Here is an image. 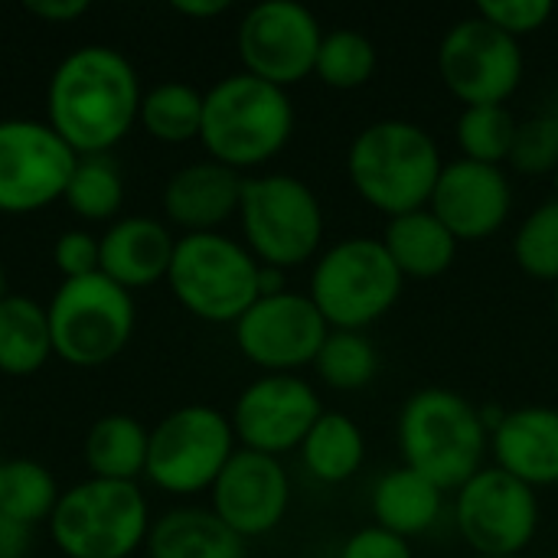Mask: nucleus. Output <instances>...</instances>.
Wrapping results in <instances>:
<instances>
[{
    "mask_svg": "<svg viewBox=\"0 0 558 558\" xmlns=\"http://www.w3.org/2000/svg\"><path fill=\"white\" fill-rule=\"evenodd\" d=\"M173 10L186 16H219L229 10V0H173Z\"/></svg>",
    "mask_w": 558,
    "mask_h": 558,
    "instance_id": "41",
    "label": "nucleus"
},
{
    "mask_svg": "<svg viewBox=\"0 0 558 558\" xmlns=\"http://www.w3.org/2000/svg\"><path fill=\"white\" fill-rule=\"evenodd\" d=\"M474 558H520V556H474Z\"/></svg>",
    "mask_w": 558,
    "mask_h": 558,
    "instance_id": "44",
    "label": "nucleus"
},
{
    "mask_svg": "<svg viewBox=\"0 0 558 558\" xmlns=\"http://www.w3.org/2000/svg\"><path fill=\"white\" fill-rule=\"evenodd\" d=\"M52 353L49 314L39 301L7 294L0 301V373L33 376Z\"/></svg>",
    "mask_w": 558,
    "mask_h": 558,
    "instance_id": "26",
    "label": "nucleus"
},
{
    "mask_svg": "<svg viewBox=\"0 0 558 558\" xmlns=\"http://www.w3.org/2000/svg\"><path fill=\"white\" fill-rule=\"evenodd\" d=\"M137 121L144 131L167 144L199 137L203 128V92L190 82H160L141 98Z\"/></svg>",
    "mask_w": 558,
    "mask_h": 558,
    "instance_id": "28",
    "label": "nucleus"
},
{
    "mask_svg": "<svg viewBox=\"0 0 558 558\" xmlns=\"http://www.w3.org/2000/svg\"><path fill=\"white\" fill-rule=\"evenodd\" d=\"M49 533L69 558H128L147 543L150 510L137 484L88 477L59 494Z\"/></svg>",
    "mask_w": 558,
    "mask_h": 558,
    "instance_id": "6",
    "label": "nucleus"
},
{
    "mask_svg": "<svg viewBox=\"0 0 558 558\" xmlns=\"http://www.w3.org/2000/svg\"><path fill=\"white\" fill-rule=\"evenodd\" d=\"M46 314L52 353L82 369L114 360L134 333L131 291H124L101 271L62 281Z\"/></svg>",
    "mask_w": 558,
    "mask_h": 558,
    "instance_id": "9",
    "label": "nucleus"
},
{
    "mask_svg": "<svg viewBox=\"0 0 558 558\" xmlns=\"http://www.w3.org/2000/svg\"><path fill=\"white\" fill-rule=\"evenodd\" d=\"M0 464H3V461H0Z\"/></svg>",
    "mask_w": 558,
    "mask_h": 558,
    "instance_id": "47",
    "label": "nucleus"
},
{
    "mask_svg": "<svg viewBox=\"0 0 558 558\" xmlns=\"http://www.w3.org/2000/svg\"><path fill=\"white\" fill-rule=\"evenodd\" d=\"M474 13L504 29L507 36L520 39L543 29L553 20L556 7L549 0H481Z\"/></svg>",
    "mask_w": 558,
    "mask_h": 558,
    "instance_id": "36",
    "label": "nucleus"
},
{
    "mask_svg": "<svg viewBox=\"0 0 558 558\" xmlns=\"http://www.w3.org/2000/svg\"><path fill=\"white\" fill-rule=\"evenodd\" d=\"M209 494H213L209 510L235 536L255 539L281 526L291 504V481L278 458L235 448V454L229 458Z\"/></svg>",
    "mask_w": 558,
    "mask_h": 558,
    "instance_id": "17",
    "label": "nucleus"
},
{
    "mask_svg": "<svg viewBox=\"0 0 558 558\" xmlns=\"http://www.w3.org/2000/svg\"><path fill=\"white\" fill-rule=\"evenodd\" d=\"M490 451L497 468L526 487L558 484V409L526 405L513 409L490 432Z\"/></svg>",
    "mask_w": 558,
    "mask_h": 558,
    "instance_id": "19",
    "label": "nucleus"
},
{
    "mask_svg": "<svg viewBox=\"0 0 558 558\" xmlns=\"http://www.w3.org/2000/svg\"><path fill=\"white\" fill-rule=\"evenodd\" d=\"M141 82L128 56L111 46H78L46 88L49 128L82 157L108 154L137 121Z\"/></svg>",
    "mask_w": 558,
    "mask_h": 558,
    "instance_id": "1",
    "label": "nucleus"
},
{
    "mask_svg": "<svg viewBox=\"0 0 558 558\" xmlns=\"http://www.w3.org/2000/svg\"><path fill=\"white\" fill-rule=\"evenodd\" d=\"M340 558H412V549H409V539L373 523V526L356 530L343 543Z\"/></svg>",
    "mask_w": 558,
    "mask_h": 558,
    "instance_id": "38",
    "label": "nucleus"
},
{
    "mask_svg": "<svg viewBox=\"0 0 558 558\" xmlns=\"http://www.w3.org/2000/svg\"><path fill=\"white\" fill-rule=\"evenodd\" d=\"M314 373L330 389L356 392L376 379L379 350L366 337V330H330L314 360Z\"/></svg>",
    "mask_w": 558,
    "mask_h": 558,
    "instance_id": "31",
    "label": "nucleus"
},
{
    "mask_svg": "<svg viewBox=\"0 0 558 558\" xmlns=\"http://www.w3.org/2000/svg\"><path fill=\"white\" fill-rule=\"evenodd\" d=\"M7 298V275H3V265H0V301Z\"/></svg>",
    "mask_w": 558,
    "mask_h": 558,
    "instance_id": "43",
    "label": "nucleus"
},
{
    "mask_svg": "<svg viewBox=\"0 0 558 558\" xmlns=\"http://www.w3.org/2000/svg\"><path fill=\"white\" fill-rule=\"evenodd\" d=\"M235 454L229 415L213 405H183L163 415L150 432L144 477L167 494H199L216 484Z\"/></svg>",
    "mask_w": 558,
    "mask_h": 558,
    "instance_id": "10",
    "label": "nucleus"
},
{
    "mask_svg": "<svg viewBox=\"0 0 558 558\" xmlns=\"http://www.w3.org/2000/svg\"><path fill=\"white\" fill-rule=\"evenodd\" d=\"M301 461L314 481L347 484L366 461V438L347 412L324 409L301 445Z\"/></svg>",
    "mask_w": 558,
    "mask_h": 558,
    "instance_id": "27",
    "label": "nucleus"
},
{
    "mask_svg": "<svg viewBox=\"0 0 558 558\" xmlns=\"http://www.w3.org/2000/svg\"><path fill=\"white\" fill-rule=\"evenodd\" d=\"M454 523L474 556H520L539 530V500L507 471L484 468L458 490Z\"/></svg>",
    "mask_w": 558,
    "mask_h": 558,
    "instance_id": "12",
    "label": "nucleus"
},
{
    "mask_svg": "<svg viewBox=\"0 0 558 558\" xmlns=\"http://www.w3.org/2000/svg\"><path fill=\"white\" fill-rule=\"evenodd\" d=\"M147 558H245V539L235 536L213 510L177 507L150 523Z\"/></svg>",
    "mask_w": 558,
    "mask_h": 558,
    "instance_id": "22",
    "label": "nucleus"
},
{
    "mask_svg": "<svg viewBox=\"0 0 558 558\" xmlns=\"http://www.w3.org/2000/svg\"><path fill=\"white\" fill-rule=\"evenodd\" d=\"M281 291H288L284 271H281V268H271V265H262V268H258V298L281 294Z\"/></svg>",
    "mask_w": 558,
    "mask_h": 558,
    "instance_id": "42",
    "label": "nucleus"
},
{
    "mask_svg": "<svg viewBox=\"0 0 558 558\" xmlns=\"http://www.w3.org/2000/svg\"><path fill=\"white\" fill-rule=\"evenodd\" d=\"M258 258L229 235L186 232L177 239L167 284L206 324H235L258 301Z\"/></svg>",
    "mask_w": 558,
    "mask_h": 558,
    "instance_id": "7",
    "label": "nucleus"
},
{
    "mask_svg": "<svg viewBox=\"0 0 558 558\" xmlns=\"http://www.w3.org/2000/svg\"><path fill=\"white\" fill-rule=\"evenodd\" d=\"M510 163L520 173H556L558 170V108L520 121Z\"/></svg>",
    "mask_w": 558,
    "mask_h": 558,
    "instance_id": "35",
    "label": "nucleus"
},
{
    "mask_svg": "<svg viewBox=\"0 0 558 558\" xmlns=\"http://www.w3.org/2000/svg\"><path fill=\"white\" fill-rule=\"evenodd\" d=\"M369 510L376 517V526L412 539L428 533L445 510V490L435 487L428 477H422L412 468H392L386 471L369 497Z\"/></svg>",
    "mask_w": 558,
    "mask_h": 558,
    "instance_id": "23",
    "label": "nucleus"
},
{
    "mask_svg": "<svg viewBox=\"0 0 558 558\" xmlns=\"http://www.w3.org/2000/svg\"><path fill=\"white\" fill-rule=\"evenodd\" d=\"M399 451L405 468L418 471L441 490H461L484 471L490 432L461 392L428 386L399 409Z\"/></svg>",
    "mask_w": 558,
    "mask_h": 558,
    "instance_id": "3",
    "label": "nucleus"
},
{
    "mask_svg": "<svg viewBox=\"0 0 558 558\" xmlns=\"http://www.w3.org/2000/svg\"><path fill=\"white\" fill-rule=\"evenodd\" d=\"M147 448H150V432L134 415L111 412L88 428L85 464L92 477L137 484V477L147 471Z\"/></svg>",
    "mask_w": 558,
    "mask_h": 558,
    "instance_id": "25",
    "label": "nucleus"
},
{
    "mask_svg": "<svg viewBox=\"0 0 558 558\" xmlns=\"http://www.w3.org/2000/svg\"><path fill=\"white\" fill-rule=\"evenodd\" d=\"M402 271L379 239L350 235L314 258L307 298L330 330H366L402 298Z\"/></svg>",
    "mask_w": 558,
    "mask_h": 558,
    "instance_id": "5",
    "label": "nucleus"
},
{
    "mask_svg": "<svg viewBox=\"0 0 558 558\" xmlns=\"http://www.w3.org/2000/svg\"><path fill=\"white\" fill-rule=\"evenodd\" d=\"M75 160L49 121H0V213L23 216L62 199Z\"/></svg>",
    "mask_w": 558,
    "mask_h": 558,
    "instance_id": "13",
    "label": "nucleus"
},
{
    "mask_svg": "<svg viewBox=\"0 0 558 558\" xmlns=\"http://www.w3.org/2000/svg\"><path fill=\"white\" fill-rule=\"evenodd\" d=\"M33 530L0 513V558H29Z\"/></svg>",
    "mask_w": 558,
    "mask_h": 558,
    "instance_id": "39",
    "label": "nucleus"
},
{
    "mask_svg": "<svg viewBox=\"0 0 558 558\" xmlns=\"http://www.w3.org/2000/svg\"><path fill=\"white\" fill-rule=\"evenodd\" d=\"M235 43L245 72L288 88L314 72L324 26L298 0H262L242 16Z\"/></svg>",
    "mask_w": 558,
    "mask_h": 558,
    "instance_id": "14",
    "label": "nucleus"
},
{
    "mask_svg": "<svg viewBox=\"0 0 558 558\" xmlns=\"http://www.w3.org/2000/svg\"><path fill=\"white\" fill-rule=\"evenodd\" d=\"M517 128L520 121L513 118L507 105H477V108L461 111L454 134H458V147L464 160L504 167L513 154Z\"/></svg>",
    "mask_w": 558,
    "mask_h": 558,
    "instance_id": "33",
    "label": "nucleus"
},
{
    "mask_svg": "<svg viewBox=\"0 0 558 558\" xmlns=\"http://www.w3.org/2000/svg\"><path fill=\"white\" fill-rule=\"evenodd\" d=\"M245 180L239 170L219 160H196L180 167L163 186L167 216L186 232H216L232 213H239Z\"/></svg>",
    "mask_w": 558,
    "mask_h": 558,
    "instance_id": "21",
    "label": "nucleus"
},
{
    "mask_svg": "<svg viewBox=\"0 0 558 558\" xmlns=\"http://www.w3.org/2000/svg\"><path fill=\"white\" fill-rule=\"evenodd\" d=\"M379 242L389 252L392 265L402 271V278H438V275H445L454 265L458 245H461L428 206L389 219Z\"/></svg>",
    "mask_w": 558,
    "mask_h": 558,
    "instance_id": "24",
    "label": "nucleus"
},
{
    "mask_svg": "<svg viewBox=\"0 0 558 558\" xmlns=\"http://www.w3.org/2000/svg\"><path fill=\"white\" fill-rule=\"evenodd\" d=\"M56 504H59V487L39 461L16 458V461L0 464V513L3 517L33 530L36 523L52 517Z\"/></svg>",
    "mask_w": 558,
    "mask_h": 558,
    "instance_id": "29",
    "label": "nucleus"
},
{
    "mask_svg": "<svg viewBox=\"0 0 558 558\" xmlns=\"http://www.w3.org/2000/svg\"><path fill=\"white\" fill-rule=\"evenodd\" d=\"M320 415L324 402L307 379L298 373H265L239 392L229 422L242 448L281 458L304 445Z\"/></svg>",
    "mask_w": 558,
    "mask_h": 558,
    "instance_id": "15",
    "label": "nucleus"
},
{
    "mask_svg": "<svg viewBox=\"0 0 558 558\" xmlns=\"http://www.w3.org/2000/svg\"><path fill=\"white\" fill-rule=\"evenodd\" d=\"M553 304H556V320H558V284H556V301H553Z\"/></svg>",
    "mask_w": 558,
    "mask_h": 558,
    "instance_id": "46",
    "label": "nucleus"
},
{
    "mask_svg": "<svg viewBox=\"0 0 558 558\" xmlns=\"http://www.w3.org/2000/svg\"><path fill=\"white\" fill-rule=\"evenodd\" d=\"M62 199L82 219H111L124 206V177L108 154H82Z\"/></svg>",
    "mask_w": 558,
    "mask_h": 558,
    "instance_id": "30",
    "label": "nucleus"
},
{
    "mask_svg": "<svg viewBox=\"0 0 558 558\" xmlns=\"http://www.w3.org/2000/svg\"><path fill=\"white\" fill-rule=\"evenodd\" d=\"M177 239L150 216H124L98 239V271L124 291L167 278Z\"/></svg>",
    "mask_w": 558,
    "mask_h": 558,
    "instance_id": "20",
    "label": "nucleus"
},
{
    "mask_svg": "<svg viewBox=\"0 0 558 558\" xmlns=\"http://www.w3.org/2000/svg\"><path fill=\"white\" fill-rule=\"evenodd\" d=\"M330 327L307 294L281 291L258 298L235 320V343L265 373H298L314 366Z\"/></svg>",
    "mask_w": 558,
    "mask_h": 558,
    "instance_id": "16",
    "label": "nucleus"
},
{
    "mask_svg": "<svg viewBox=\"0 0 558 558\" xmlns=\"http://www.w3.org/2000/svg\"><path fill=\"white\" fill-rule=\"evenodd\" d=\"M553 183H556V196H558V170H556V173H553Z\"/></svg>",
    "mask_w": 558,
    "mask_h": 558,
    "instance_id": "45",
    "label": "nucleus"
},
{
    "mask_svg": "<svg viewBox=\"0 0 558 558\" xmlns=\"http://www.w3.org/2000/svg\"><path fill=\"white\" fill-rule=\"evenodd\" d=\"M523 46L507 36L484 16L458 20L438 46V72L445 88L464 101V108L477 105H507V98L523 82Z\"/></svg>",
    "mask_w": 558,
    "mask_h": 558,
    "instance_id": "11",
    "label": "nucleus"
},
{
    "mask_svg": "<svg viewBox=\"0 0 558 558\" xmlns=\"http://www.w3.org/2000/svg\"><path fill=\"white\" fill-rule=\"evenodd\" d=\"M26 10L43 20H52V23H65V20H75L85 13L88 0H29Z\"/></svg>",
    "mask_w": 558,
    "mask_h": 558,
    "instance_id": "40",
    "label": "nucleus"
},
{
    "mask_svg": "<svg viewBox=\"0 0 558 558\" xmlns=\"http://www.w3.org/2000/svg\"><path fill=\"white\" fill-rule=\"evenodd\" d=\"M513 258L530 278L558 284V196L536 206L520 222L513 235Z\"/></svg>",
    "mask_w": 558,
    "mask_h": 558,
    "instance_id": "34",
    "label": "nucleus"
},
{
    "mask_svg": "<svg viewBox=\"0 0 558 558\" xmlns=\"http://www.w3.org/2000/svg\"><path fill=\"white\" fill-rule=\"evenodd\" d=\"M52 258H56V268L65 275V281L98 275V239L82 229L62 232L52 245Z\"/></svg>",
    "mask_w": 558,
    "mask_h": 558,
    "instance_id": "37",
    "label": "nucleus"
},
{
    "mask_svg": "<svg viewBox=\"0 0 558 558\" xmlns=\"http://www.w3.org/2000/svg\"><path fill=\"white\" fill-rule=\"evenodd\" d=\"M428 209L448 226L458 242H481L504 229L513 209V186L504 167L454 160L445 163Z\"/></svg>",
    "mask_w": 558,
    "mask_h": 558,
    "instance_id": "18",
    "label": "nucleus"
},
{
    "mask_svg": "<svg viewBox=\"0 0 558 558\" xmlns=\"http://www.w3.org/2000/svg\"><path fill=\"white\" fill-rule=\"evenodd\" d=\"M376 69H379V52L366 33L350 29V26L324 33L317 65H314V75L324 85L350 92V88L366 85L376 75Z\"/></svg>",
    "mask_w": 558,
    "mask_h": 558,
    "instance_id": "32",
    "label": "nucleus"
},
{
    "mask_svg": "<svg viewBox=\"0 0 558 558\" xmlns=\"http://www.w3.org/2000/svg\"><path fill=\"white\" fill-rule=\"evenodd\" d=\"M294 134V105L288 88H278L252 72L219 78L203 95L199 141L209 160L232 170L268 163Z\"/></svg>",
    "mask_w": 558,
    "mask_h": 558,
    "instance_id": "4",
    "label": "nucleus"
},
{
    "mask_svg": "<svg viewBox=\"0 0 558 558\" xmlns=\"http://www.w3.org/2000/svg\"><path fill=\"white\" fill-rule=\"evenodd\" d=\"M441 170L445 160L438 141L422 124L405 118L366 124L347 154L353 190L389 219L425 209Z\"/></svg>",
    "mask_w": 558,
    "mask_h": 558,
    "instance_id": "2",
    "label": "nucleus"
},
{
    "mask_svg": "<svg viewBox=\"0 0 558 558\" xmlns=\"http://www.w3.org/2000/svg\"><path fill=\"white\" fill-rule=\"evenodd\" d=\"M242 232L258 265L298 268L317 258L324 242V206L317 193L291 173L252 177L239 203Z\"/></svg>",
    "mask_w": 558,
    "mask_h": 558,
    "instance_id": "8",
    "label": "nucleus"
}]
</instances>
